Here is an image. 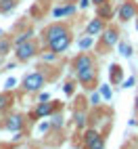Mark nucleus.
<instances>
[{"label": "nucleus", "mask_w": 138, "mask_h": 149, "mask_svg": "<svg viewBox=\"0 0 138 149\" xmlns=\"http://www.w3.org/2000/svg\"><path fill=\"white\" fill-rule=\"evenodd\" d=\"M73 69H75V76H77V82L84 88H88V91H94L96 88V78H98L94 57L88 55V53H80L73 59Z\"/></svg>", "instance_id": "obj_1"}, {"label": "nucleus", "mask_w": 138, "mask_h": 149, "mask_svg": "<svg viewBox=\"0 0 138 149\" xmlns=\"http://www.w3.org/2000/svg\"><path fill=\"white\" fill-rule=\"evenodd\" d=\"M119 42V29H117L115 25H107L105 32L98 36V44H96V51L105 55L107 51H111V48H115V44Z\"/></svg>", "instance_id": "obj_2"}, {"label": "nucleus", "mask_w": 138, "mask_h": 149, "mask_svg": "<svg viewBox=\"0 0 138 149\" xmlns=\"http://www.w3.org/2000/svg\"><path fill=\"white\" fill-rule=\"evenodd\" d=\"M44 86H46V76L40 72V69L27 74V76L23 78V82H21L23 93H38V91H42Z\"/></svg>", "instance_id": "obj_3"}, {"label": "nucleus", "mask_w": 138, "mask_h": 149, "mask_svg": "<svg viewBox=\"0 0 138 149\" xmlns=\"http://www.w3.org/2000/svg\"><path fill=\"white\" fill-rule=\"evenodd\" d=\"M38 55H40V46H38V42L34 38L23 42V44H19V46H15V59L19 63H25V61H29V59H34Z\"/></svg>", "instance_id": "obj_4"}, {"label": "nucleus", "mask_w": 138, "mask_h": 149, "mask_svg": "<svg viewBox=\"0 0 138 149\" xmlns=\"http://www.w3.org/2000/svg\"><path fill=\"white\" fill-rule=\"evenodd\" d=\"M136 15H138V4L134 2V0H124V2L119 4V8H117V19H119L121 23L132 21Z\"/></svg>", "instance_id": "obj_5"}, {"label": "nucleus", "mask_w": 138, "mask_h": 149, "mask_svg": "<svg viewBox=\"0 0 138 149\" xmlns=\"http://www.w3.org/2000/svg\"><path fill=\"white\" fill-rule=\"evenodd\" d=\"M67 32H71V27H69L67 23L55 21V23H50V25H46V27H44L42 36H44V42H50V40H55V38L63 36V34H67Z\"/></svg>", "instance_id": "obj_6"}, {"label": "nucleus", "mask_w": 138, "mask_h": 149, "mask_svg": "<svg viewBox=\"0 0 138 149\" xmlns=\"http://www.w3.org/2000/svg\"><path fill=\"white\" fill-rule=\"evenodd\" d=\"M71 42H73V34H71V32H67V34H63V36L55 38V40L46 42V46L50 48V51H55V53H59V55H63L67 48L71 46Z\"/></svg>", "instance_id": "obj_7"}, {"label": "nucleus", "mask_w": 138, "mask_h": 149, "mask_svg": "<svg viewBox=\"0 0 138 149\" xmlns=\"http://www.w3.org/2000/svg\"><path fill=\"white\" fill-rule=\"evenodd\" d=\"M105 27H107V19H103V17H94V19H90V23L86 25V34L88 36H101L103 32H105Z\"/></svg>", "instance_id": "obj_8"}, {"label": "nucleus", "mask_w": 138, "mask_h": 149, "mask_svg": "<svg viewBox=\"0 0 138 149\" xmlns=\"http://www.w3.org/2000/svg\"><path fill=\"white\" fill-rule=\"evenodd\" d=\"M23 126H25V118L21 113H13V116H8L6 118V122H4V128L6 130H11V132H21L23 130Z\"/></svg>", "instance_id": "obj_9"}, {"label": "nucleus", "mask_w": 138, "mask_h": 149, "mask_svg": "<svg viewBox=\"0 0 138 149\" xmlns=\"http://www.w3.org/2000/svg\"><path fill=\"white\" fill-rule=\"evenodd\" d=\"M55 109H57V103H46V101H40V103H38V107L34 109V113L29 116V118H46V116H50Z\"/></svg>", "instance_id": "obj_10"}, {"label": "nucleus", "mask_w": 138, "mask_h": 149, "mask_svg": "<svg viewBox=\"0 0 138 149\" xmlns=\"http://www.w3.org/2000/svg\"><path fill=\"white\" fill-rule=\"evenodd\" d=\"M13 103H15L13 93H8V91L0 93V113H2V111H8V109L13 107Z\"/></svg>", "instance_id": "obj_11"}, {"label": "nucleus", "mask_w": 138, "mask_h": 149, "mask_svg": "<svg viewBox=\"0 0 138 149\" xmlns=\"http://www.w3.org/2000/svg\"><path fill=\"white\" fill-rule=\"evenodd\" d=\"M75 13V4H71V2H65V6H59V8H55L52 11V15L59 19V17H71Z\"/></svg>", "instance_id": "obj_12"}, {"label": "nucleus", "mask_w": 138, "mask_h": 149, "mask_svg": "<svg viewBox=\"0 0 138 149\" xmlns=\"http://www.w3.org/2000/svg\"><path fill=\"white\" fill-rule=\"evenodd\" d=\"M109 80H111V84H121V80H124V69H121V65H111V72H109Z\"/></svg>", "instance_id": "obj_13"}, {"label": "nucleus", "mask_w": 138, "mask_h": 149, "mask_svg": "<svg viewBox=\"0 0 138 149\" xmlns=\"http://www.w3.org/2000/svg\"><path fill=\"white\" fill-rule=\"evenodd\" d=\"M32 38H34V29L27 27V29H23L21 34H17V38L13 40V46H19V44H23V42H27V40H32Z\"/></svg>", "instance_id": "obj_14"}, {"label": "nucleus", "mask_w": 138, "mask_h": 149, "mask_svg": "<svg viewBox=\"0 0 138 149\" xmlns=\"http://www.w3.org/2000/svg\"><path fill=\"white\" fill-rule=\"evenodd\" d=\"M17 4H19V0H0V13H2V15L11 13Z\"/></svg>", "instance_id": "obj_15"}, {"label": "nucleus", "mask_w": 138, "mask_h": 149, "mask_svg": "<svg viewBox=\"0 0 138 149\" xmlns=\"http://www.w3.org/2000/svg\"><path fill=\"white\" fill-rule=\"evenodd\" d=\"M98 134H101L98 130H94V128H88V130L84 132V139H82V145H84V147H86V145H90V143L94 141V139H96Z\"/></svg>", "instance_id": "obj_16"}, {"label": "nucleus", "mask_w": 138, "mask_h": 149, "mask_svg": "<svg viewBox=\"0 0 138 149\" xmlns=\"http://www.w3.org/2000/svg\"><path fill=\"white\" fill-rule=\"evenodd\" d=\"M96 11H98V17H103V19H109V17L113 15V8H111L109 2H105V4H101V6H96Z\"/></svg>", "instance_id": "obj_17"}, {"label": "nucleus", "mask_w": 138, "mask_h": 149, "mask_svg": "<svg viewBox=\"0 0 138 149\" xmlns=\"http://www.w3.org/2000/svg\"><path fill=\"white\" fill-rule=\"evenodd\" d=\"M13 48V40H8V38H2L0 36V57H4L8 51Z\"/></svg>", "instance_id": "obj_18"}, {"label": "nucleus", "mask_w": 138, "mask_h": 149, "mask_svg": "<svg viewBox=\"0 0 138 149\" xmlns=\"http://www.w3.org/2000/svg\"><path fill=\"white\" fill-rule=\"evenodd\" d=\"M40 59L44 63H55L57 59H59V53H55V51H50V48H48L46 53H40Z\"/></svg>", "instance_id": "obj_19"}, {"label": "nucleus", "mask_w": 138, "mask_h": 149, "mask_svg": "<svg viewBox=\"0 0 138 149\" xmlns=\"http://www.w3.org/2000/svg\"><path fill=\"white\" fill-rule=\"evenodd\" d=\"M73 120H75V126H77V128H84L86 122H88V116H86L84 111H75V113H73Z\"/></svg>", "instance_id": "obj_20"}, {"label": "nucleus", "mask_w": 138, "mask_h": 149, "mask_svg": "<svg viewBox=\"0 0 138 149\" xmlns=\"http://www.w3.org/2000/svg\"><path fill=\"white\" fill-rule=\"evenodd\" d=\"M84 149H105V136H103V134H98L94 141H92L90 145H86Z\"/></svg>", "instance_id": "obj_21"}, {"label": "nucleus", "mask_w": 138, "mask_h": 149, "mask_svg": "<svg viewBox=\"0 0 138 149\" xmlns=\"http://www.w3.org/2000/svg\"><path fill=\"white\" fill-rule=\"evenodd\" d=\"M90 44H92V36H86L84 40H80V48H82V51H86Z\"/></svg>", "instance_id": "obj_22"}, {"label": "nucleus", "mask_w": 138, "mask_h": 149, "mask_svg": "<svg viewBox=\"0 0 138 149\" xmlns=\"http://www.w3.org/2000/svg\"><path fill=\"white\" fill-rule=\"evenodd\" d=\"M119 48H121V55H124V57H130V55H132V51H130V46H128L126 42H121V44H119Z\"/></svg>", "instance_id": "obj_23"}, {"label": "nucleus", "mask_w": 138, "mask_h": 149, "mask_svg": "<svg viewBox=\"0 0 138 149\" xmlns=\"http://www.w3.org/2000/svg\"><path fill=\"white\" fill-rule=\"evenodd\" d=\"M63 91H65V95L71 97V95H73V91H75V88H73V82H67V84L63 86Z\"/></svg>", "instance_id": "obj_24"}, {"label": "nucleus", "mask_w": 138, "mask_h": 149, "mask_svg": "<svg viewBox=\"0 0 138 149\" xmlns=\"http://www.w3.org/2000/svg\"><path fill=\"white\" fill-rule=\"evenodd\" d=\"M101 93H103L105 99H109V97H111V88H109V86H103V91H101Z\"/></svg>", "instance_id": "obj_25"}, {"label": "nucleus", "mask_w": 138, "mask_h": 149, "mask_svg": "<svg viewBox=\"0 0 138 149\" xmlns=\"http://www.w3.org/2000/svg\"><path fill=\"white\" fill-rule=\"evenodd\" d=\"M90 101H92V105H98V103H101V95H98V93H94Z\"/></svg>", "instance_id": "obj_26"}, {"label": "nucleus", "mask_w": 138, "mask_h": 149, "mask_svg": "<svg viewBox=\"0 0 138 149\" xmlns=\"http://www.w3.org/2000/svg\"><path fill=\"white\" fill-rule=\"evenodd\" d=\"M90 2H92L94 6H101V4H105V2H109V0H90Z\"/></svg>", "instance_id": "obj_27"}, {"label": "nucleus", "mask_w": 138, "mask_h": 149, "mask_svg": "<svg viewBox=\"0 0 138 149\" xmlns=\"http://www.w3.org/2000/svg\"><path fill=\"white\" fill-rule=\"evenodd\" d=\"M15 84H17V82H15V80H13V78H11V80H6V88H13V86H15Z\"/></svg>", "instance_id": "obj_28"}, {"label": "nucleus", "mask_w": 138, "mask_h": 149, "mask_svg": "<svg viewBox=\"0 0 138 149\" xmlns=\"http://www.w3.org/2000/svg\"><path fill=\"white\" fill-rule=\"evenodd\" d=\"M88 2H90V0H80V6H82V8H86V6H88Z\"/></svg>", "instance_id": "obj_29"}, {"label": "nucleus", "mask_w": 138, "mask_h": 149, "mask_svg": "<svg viewBox=\"0 0 138 149\" xmlns=\"http://www.w3.org/2000/svg\"><path fill=\"white\" fill-rule=\"evenodd\" d=\"M132 84H134V78H130V80H126V82H124V86H132Z\"/></svg>", "instance_id": "obj_30"}, {"label": "nucleus", "mask_w": 138, "mask_h": 149, "mask_svg": "<svg viewBox=\"0 0 138 149\" xmlns=\"http://www.w3.org/2000/svg\"><path fill=\"white\" fill-rule=\"evenodd\" d=\"M134 109H136V113H138V95H136V99H134Z\"/></svg>", "instance_id": "obj_31"}, {"label": "nucleus", "mask_w": 138, "mask_h": 149, "mask_svg": "<svg viewBox=\"0 0 138 149\" xmlns=\"http://www.w3.org/2000/svg\"><path fill=\"white\" fill-rule=\"evenodd\" d=\"M65 2H69V0H65Z\"/></svg>", "instance_id": "obj_32"}, {"label": "nucleus", "mask_w": 138, "mask_h": 149, "mask_svg": "<svg viewBox=\"0 0 138 149\" xmlns=\"http://www.w3.org/2000/svg\"><path fill=\"white\" fill-rule=\"evenodd\" d=\"M44 149H46V147H44Z\"/></svg>", "instance_id": "obj_33"}]
</instances>
